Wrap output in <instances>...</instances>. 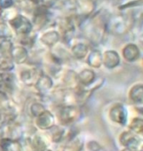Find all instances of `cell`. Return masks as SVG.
<instances>
[{"instance_id":"obj_12","label":"cell","mask_w":143,"mask_h":151,"mask_svg":"<svg viewBox=\"0 0 143 151\" xmlns=\"http://www.w3.org/2000/svg\"><path fill=\"white\" fill-rule=\"evenodd\" d=\"M88 62L91 66L99 67L102 63V55L99 51H93L89 56Z\"/></svg>"},{"instance_id":"obj_13","label":"cell","mask_w":143,"mask_h":151,"mask_svg":"<svg viewBox=\"0 0 143 151\" xmlns=\"http://www.w3.org/2000/svg\"><path fill=\"white\" fill-rule=\"evenodd\" d=\"M87 46L83 44H78L76 45H74L73 49H72V52L74 55L78 58V59H81L83 57H85V55L87 53Z\"/></svg>"},{"instance_id":"obj_3","label":"cell","mask_w":143,"mask_h":151,"mask_svg":"<svg viewBox=\"0 0 143 151\" xmlns=\"http://www.w3.org/2000/svg\"><path fill=\"white\" fill-rule=\"evenodd\" d=\"M102 62L108 68H113L119 63V56L115 51H107L102 56Z\"/></svg>"},{"instance_id":"obj_21","label":"cell","mask_w":143,"mask_h":151,"mask_svg":"<svg viewBox=\"0 0 143 151\" xmlns=\"http://www.w3.org/2000/svg\"><path fill=\"white\" fill-rule=\"evenodd\" d=\"M56 0H42L43 4L45 6H51L55 3Z\"/></svg>"},{"instance_id":"obj_11","label":"cell","mask_w":143,"mask_h":151,"mask_svg":"<svg viewBox=\"0 0 143 151\" xmlns=\"http://www.w3.org/2000/svg\"><path fill=\"white\" fill-rule=\"evenodd\" d=\"M51 86H52V81L48 76H42L40 79H39L37 84H36L38 90L40 92L47 91L48 89L50 88Z\"/></svg>"},{"instance_id":"obj_19","label":"cell","mask_w":143,"mask_h":151,"mask_svg":"<svg viewBox=\"0 0 143 151\" xmlns=\"http://www.w3.org/2000/svg\"><path fill=\"white\" fill-rule=\"evenodd\" d=\"M14 1L13 0H0V7L3 9L9 8L13 5Z\"/></svg>"},{"instance_id":"obj_6","label":"cell","mask_w":143,"mask_h":151,"mask_svg":"<svg viewBox=\"0 0 143 151\" xmlns=\"http://www.w3.org/2000/svg\"><path fill=\"white\" fill-rule=\"evenodd\" d=\"M77 114H78V110L74 107L71 106V107L64 108L61 110L60 117L64 122H70L77 117Z\"/></svg>"},{"instance_id":"obj_18","label":"cell","mask_w":143,"mask_h":151,"mask_svg":"<svg viewBox=\"0 0 143 151\" xmlns=\"http://www.w3.org/2000/svg\"><path fill=\"white\" fill-rule=\"evenodd\" d=\"M13 67L10 60L8 59H3L0 60V68L3 70H9Z\"/></svg>"},{"instance_id":"obj_1","label":"cell","mask_w":143,"mask_h":151,"mask_svg":"<svg viewBox=\"0 0 143 151\" xmlns=\"http://www.w3.org/2000/svg\"><path fill=\"white\" fill-rule=\"evenodd\" d=\"M10 24L14 28L16 31L20 34H27L30 32L32 29V25L30 22L26 18L19 15L10 20Z\"/></svg>"},{"instance_id":"obj_14","label":"cell","mask_w":143,"mask_h":151,"mask_svg":"<svg viewBox=\"0 0 143 151\" xmlns=\"http://www.w3.org/2000/svg\"><path fill=\"white\" fill-rule=\"evenodd\" d=\"M35 76H36V70H24L21 75L22 80H24V81L27 84H32Z\"/></svg>"},{"instance_id":"obj_16","label":"cell","mask_w":143,"mask_h":151,"mask_svg":"<svg viewBox=\"0 0 143 151\" xmlns=\"http://www.w3.org/2000/svg\"><path fill=\"white\" fill-rule=\"evenodd\" d=\"M44 112V107H43L41 104L35 103V104H34L31 107V113L34 116H38L39 117Z\"/></svg>"},{"instance_id":"obj_7","label":"cell","mask_w":143,"mask_h":151,"mask_svg":"<svg viewBox=\"0 0 143 151\" xmlns=\"http://www.w3.org/2000/svg\"><path fill=\"white\" fill-rule=\"evenodd\" d=\"M27 52L25 49L18 46L12 50V57L17 63L24 62L27 59Z\"/></svg>"},{"instance_id":"obj_17","label":"cell","mask_w":143,"mask_h":151,"mask_svg":"<svg viewBox=\"0 0 143 151\" xmlns=\"http://www.w3.org/2000/svg\"><path fill=\"white\" fill-rule=\"evenodd\" d=\"M142 120L141 119H136L132 124V129L136 131H140L142 129Z\"/></svg>"},{"instance_id":"obj_4","label":"cell","mask_w":143,"mask_h":151,"mask_svg":"<svg viewBox=\"0 0 143 151\" xmlns=\"http://www.w3.org/2000/svg\"><path fill=\"white\" fill-rule=\"evenodd\" d=\"M54 124L53 115L49 112H44L39 116L37 120V124L41 129H48L51 127Z\"/></svg>"},{"instance_id":"obj_8","label":"cell","mask_w":143,"mask_h":151,"mask_svg":"<svg viewBox=\"0 0 143 151\" xmlns=\"http://www.w3.org/2000/svg\"><path fill=\"white\" fill-rule=\"evenodd\" d=\"M130 97L135 103H142L143 101V88L142 85L135 86L130 92Z\"/></svg>"},{"instance_id":"obj_5","label":"cell","mask_w":143,"mask_h":151,"mask_svg":"<svg viewBox=\"0 0 143 151\" xmlns=\"http://www.w3.org/2000/svg\"><path fill=\"white\" fill-rule=\"evenodd\" d=\"M124 58L129 61H133L139 56V50L135 45H128L123 50Z\"/></svg>"},{"instance_id":"obj_15","label":"cell","mask_w":143,"mask_h":151,"mask_svg":"<svg viewBox=\"0 0 143 151\" xmlns=\"http://www.w3.org/2000/svg\"><path fill=\"white\" fill-rule=\"evenodd\" d=\"M10 36L11 30L9 29V26H8L6 24L1 23V24H0V37L7 39V38L10 37Z\"/></svg>"},{"instance_id":"obj_22","label":"cell","mask_w":143,"mask_h":151,"mask_svg":"<svg viewBox=\"0 0 143 151\" xmlns=\"http://www.w3.org/2000/svg\"><path fill=\"white\" fill-rule=\"evenodd\" d=\"M31 1H33V2H34V3H36V2H38V0H31Z\"/></svg>"},{"instance_id":"obj_20","label":"cell","mask_w":143,"mask_h":151,"mask_svg":"<svg viewBox=\"0 0 143 151\" xmlns=\"http://www.w3.org/2000/svg\"><path fill=\"white\" fill-rule=\"evenodd\" d=\"M4 102H7V97L4 93L0 92V107H3L2 105H4Z\"/></svg>"},{"instance_id":"obj_9","label":"cell","mask_w":143,"mask_h":151,"mask_svg":"<svg viewBox=\"0 0 143 151\" xmlns=\"http://www.w3.org/2000/svg\"><path fill=\"white\" fill-rule=\"evenodd\" d=\"M59 40L58 33L55 31H50L44 34L42 36L43 43L47 45H53Z\"/></svg>"},{"instance_id":"obj_10","label":"cell","mask_w":143,"mask_h":151,"mask_svg":"<svg viewBox=\"0 0 143 151\" xmlns=\"http://www.w3.org/2000/svg\"><path fill=\"white\" fill-rule=\"evenodd\" d=\"M94 77H95V74L92 70H85L79 75V80L82 84L88 85L94 80Z\"/></svg>"},{"instance_id":"obj_2","label":"cell","mask_w":143,"mask_h":151,"mask_svg":"<svg viewBox=\"0 0 143 151\" xmlns=\"http://www.w3.org/2000/svg\"><path fill=\"white\" fill-rule=\"evenodd\" d=\"M111 119L119 124H125L127 119V113L125 108L122 105H116L111 109L110 112Z\"/></svg>"}]
</instances>
